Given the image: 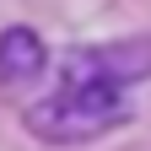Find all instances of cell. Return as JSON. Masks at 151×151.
<instances>
[{
  "instance_id": "1",
  "label": "cell",
  "mask_w": 151,
  "mask_h": 151,
  "mask_svg": "<svg viewBox=\"0 0 151 151\" xmlns=\"http://www.w3.org/2000/svg\"><path fill=\"white\" fill-rule=\"evenodd\" d=\"M129 119H135L129 86H103V81H60L54 92L22 108V129L43 146H86Z\"/></svg>"
},
{
  "instance_id": "2",
  "label": "cell",
  "mask_w": 151,
  "mask_h": 151,
  "mask_svg": "<svg viewBox=\"0 0 151 151\" xmlns=\"http://www.w3.org/2000/svg\"><path fill=\"white\" fill-rule=\"evenodd\" d=\"M60 81H103V86H135L151 81V32L81 43L60 60Z\"/></svg>"
},
{
  "instance_id": "3",
  "label": "cell",
  "mask_w": 151,
  "mask_h": 151,
  "mask_svg": "<svg viewBox=\"0 0 151 151\" xmlns=\"http://www.w3.org/2000/svg\"><path fill=\"white\" fill-rule=\"evenodd\" d=\"M49 70V43L32 27H6L0 32V86L6 92H32Z\"/></svg>"
}]
</instances>
